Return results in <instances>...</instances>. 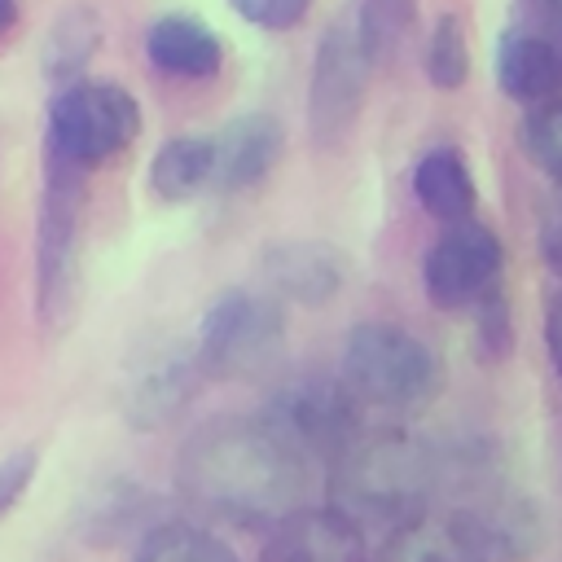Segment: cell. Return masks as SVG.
Here are the masks:
<instances>
[{"instance_id":"cell-15","label":"cell","mask_w":562,"mask_h":562,"mask_svg":"<svg viewBox=\"0 0 562 562\" xmlns=\"http://www.w3.org/2000/svg\"><path fill=\"white\" fill-rule=\"evenodd\" d=\"M496 83L514 101H544L562 92V53L544 31L509 26L496 40Z\"/></svg>"},{"instance_id":"cell-8","label":"cell","mask_w":562,"mask_h":562,"mask_svg":"<svg viewBox=\"0 0 562 562\" xmlns=\"http://www.w3.org/2000/svg\"><path fill=\"white\" fill-rule=\"evenodd\" d=\"M501 263H505V246H501V237L479 215L452 220L430 241V250L422 259L426 299L435 307H443V312H461L479 294L501 285Z\"/></svg>"},{"instance_id":"cell-2","label":"cell","mask_w":562,"mask_h":562,"mask_svg":"<svg viewBox=\"0 0 562 562\" xmlns=\"http://www.w3.org/2000/svg\"><path fill=\"white\" fill-rule=\"evenodd\" d=\"M439 492V452L404 430H360L329 461L334 509L360 531H395L426 514Z\"/></svg>"},{"instance_id":"cell-26","label":"cell","mask_w":562,"mask_h":562,"mask_svg":"<svg viewBox=\"0 0 562 562\" xmlns=\"http://www.w3.org/2000/svg\"><path fill=\"white\" fill-rule=\"evenodd\" d=\"M35 470H40V452L35 448H18V452L0 457V518L26 496Z\"/></svg>"},{"instance_id":"cell-14","label":"cell","mask_w":562,"mask_h":562,"mask_svg":"<svg viewBox=\"0 0 562 562\" xmlns=\"http://www.w3.org/2000/svg\"><path fill=\"white\" fill-rule=\"evenodd\" d=\"M145 57L167 79H215L224 66L220 35L193 13H162L145 26Z\"/></svg>"},{"instance_id":"cell-24","label":"cell","mask_w":562,"mask_h":562,"mask_svg":"<svg viewBox=\"0 0 562 562\" xmlns=\"http://www.w3.org/2000/svg\"><path fill=\"white\" fill-rule=\"evenodd\" d=\"M474 312V347L483 351V360H505L514 351V303L501 285H492L487 294H479L470 303Z\"/></svg>"},{"instance_id":"cell-25","label":"cell","mask_w":562,"mask_h":562,"mask_svg":"<svg viewBox=\"0 0 562 562\" xmlns=\"http://www.w3.org/2000/svg\"><path fill=\"white\" fill-rule=\"evenodd\" d=\"M228 4L259 31H294L312 9V0H228Z\"/></svg>"},{"instance_id":"cell-29","label":"cell","mask_w":562,"mask_h":562,"mask_svg":"<svg viewBox=\"0 0 562 562\" xmlns=\"http://www.w3.org/2000/svg\"><path fill=\"white\" fill-rule=\"evenodd\" d=\"M518 4H522V9L531 13V18H540V22H549V18L558 13V4H562V0H518Z\"/></svg>"},{"instance_id":"cell-4","label":"cell","mask_w":562,"mask_h":562,"mask_svg":"<svg viewBox=\"0 0 562 562\" xmlns=\"http://www.w3.org/2000/svg\"><path fill=\"white\" fill-rule=\"evenodd\" d=\"M285 351V312L268 290L233 285L215 294L193 334V360L202 378H259Z\"/></svg>"},{"instance_id":"cell-1","label":"cell","mask_w":562,"mask_h":562,"mask_svg":"<svg viewBox=\"0 0 562 562\" xmlns=\"http://www.w3.org/2000/svg\"><path fill=\"white\" fill-rule=\"evenodd\" d=\"M307 465L312 461L263 417H211L184 439L176 457V483L189 505L215 518L272 527L303 505Z\"/></svg>"},{"instance_id":"cell-28","label":"cell","mask_w":562,"mask_h":562,"mask_svg":"<svg viewBox=\"0 0 562 562\" xmlns=\"http://www.w3.org/2000/svg\"><path fill=\"white\" fill-rule=\"evenodd\" d=\"M544 342H549V360L562 378V299L549 307V321H544Z\"/></svg>"},{"instance_id":"cell-22","label":"cell","mask_w":562,"mask_h":562,"mask_svg":"<svg viewBox=\"0 0 562 562\" xmlns=\"http://www.w3.org/2000/svg\"><path fill=\"white\" fill-rule=\"evenodd\" d=\"M426 79L439 92H457L470 79V44H465V22L457 13H439L426 35Z\"/></svg>"},{"instance_id":"cell-23","label":"cell","mask_w":562,"mask_h":562,"mask_svg":"<svg viewBox=\"0 0 562 562\" xmlns=\"http://www.w3.org/2000/svg\"><path fill=\"white\" fill-rule=\"evenodd\" d=\"M518 145L549 180H562V92L527 105L518 123Z\"/></svg>"},{"instance_id":"cell-17","label":"cell","mask_w":562,"mask_h":562,"mask_svg":"<svg viewBox=\"0 0 562 562\" xmlns=\"http://www.w3.org/2000/svg\"><path fill=\"white\" fill-rule=\"evenodd\" d=\"M211 176H215V145H211V136H198V132L171 136L149 158V189L162 202L198 198L202 189H211Z\"/></svg>"},{"instance_id":"cell-20","label":"cell","mask_w":562,"mask_h":562,"mask_svg":"<svg viewBox=\"0 0 562 562\" xmlns=\"http://www.w3.org/2000/svg\"><path fill=\"white\" fill-rule=\"evenodd\" d=\"M413 26H417V0H360L351 18V31L373 70L400 57Z\"/></svg>"},{"instance_id":"cell-9","label":"cell","mask_w":562,"mask_h":562,"mask_svg":"<svg viewBox=\"0 0 562 562\" xmlns=\"http://www.w3.org/2000/svg\"><path fill=\"white\" fill-rule=\"evenodd\" d=\"M369 75H373V66H369L351 22L325 26L316 57H312V83H307V127H312L316 145H334L351 132V123L364 105Z\"/></svg>"},{"instance_id":"cell-13","label":"cell","mask_w":562,"mask_h":562,"mask_svg":"<svg viewBox=\"0 0 562 562\" xmlns=\"http://www.w3.org/2000/svg\"><path fill=\"white\" fill-rule=\"evenodd\" d=\"M198 382H202V369H198L193 351L189 356L167 351L132 373V382L123 391V413L136 430H158L189 408V400L198 395Z\"/></svg>"},{"instance_id":"cell-19","label":"cell","mask_w":562,"mask_h":562,"mask_svg":"<svg viewBox=\"0 0 562 562\" xmlns=\"http://www.w3.org/2000/svg\"><path fill=\"white\" fill-rule=\"evenodd\" d=\"M378 562H483L465 531L452 518H413L395 531H386Z\"/></svg>"},{"instance_id":"cell-27","label":"cell","mask_w":562,"mask_h":562,"mask_svg":"<svg viewBox=\"0 0 562 562\" xmlns=\"http://www.w3.org/2000/svg\"><path fill=\"white\" fill-rule=\"evenodd\" d=\"M536 241H540V259L562 272V180H553L544 206H540V228H536Z\"/></svg>"},{"instance_id":"cell-31","label":"cell","mask_w":562,"mask_h":562,"mask_svg":"<svg viewBox=\"0 0 562 562\" xmlns=\"http://www.w3.org/2000/svg\"><path fill=\"white\" fill-rule=\"evenodd\" d=\"M549 26H553V35H549V40H553V44H558V53H562V4H558V13L549 18Z\"/></svg>"},{"instance_id":"cell-6","label":"cell","mask_w":562,"mask_h":562,"mask_svg":"<svg viewBox=\"0 0 562 562\" xmlns=\"http://www.w3.org/2000/svg\"><path fill=\"white\" fill-rule=\"evenodd\" d=\"M83 176L57 158H44V198L35 224V307L44 325H66L79 294V215Z\"/></svg>"},{"instance_id":"cell-5","label":"cell","mask_w":562,"mask_h":562,"mask_svg":"<svg viewBox=\"0 0 562 562\" xmlns=\"http://www.w3.org/2000/svg\"><path fill=\"white\" fill-rule=\"evenodd\" d=\"M140 136V105L123 83L75 79L48 105V158L92 171Z\"/></svg>"},{"instance_id":"cell-21","label":"cell","mask_w":562,"mask_h":562,"mask_svg":"<svg viewBox=\"0 0 562 562\" xmlns=\"http://www.w3.org/2000/svg\"><path fill=\"white\" fill-rule=\"evenodd\" d=\"M132 562H237L224 536L198 522H158L140 536Z\"/></svg>"},{"instance_id":"cell-3","label":"cell","mask_w":562,"mask_h":562,"mask_svg":"<svg viewBox=\"0 0 562 562\" xmlns=\"http://www.w3.org/2000/svg\"><path fill=\"white\" fill-rule=\"evenodd\" d=\"M342 382L360 404L413 413L439 395L443 364L413 329L391 321H364L342 342Z\"/></svg>"},{"instance_id":"cell-16","label":"cell","mask_w":562,"mask_h":562,"mask_svg":"<svg viewBox=\"0 0 562 562\" xmlns=\"http://www.w3.org/2000/svg\"><path fill=\"white\" fill-rule=\"evenodd\" d=\"M413 193H417V202H422L435 220H443V224L465 220V215H474V206H479L474 171H470V162H465V154H461L457 145H430V149L413 162Z\"/></svg>"},{"instance_id":"cell-7","label":"cell","mask_w":562,"mask_h":562,"mask_svg":"<svg viewBox=\"0 0 562 562\" xmlns=\"http://www.w3.org/2000/svg\"><path fill=\"white\" fill-rule=\"evenodd\" d=\"M307 461H334L360 435V400L342 378L303 373L277 386L259 413Z\"/></svg>"},{"instance_id":"cell-10","label":"cell","mask_w":562,"mask_h":562,"mask_svg":"<svg viewBox=\"0 0 562 562\" xmlns=\"http://www.w3.org/2000/svg\"><path fill=\"white\" fill-rule=\"evenodd\" d=\"M263 562H369L364 531L334 505H299L272 522Z\"/></svg>"},{"instance_id":"cell-12","label":"cell","mask_w":562,"mask_h":562,"mask_svg":"<svg viewBox=\"0 0 562 562\" xmlns=\"http://www.w3.org/2000/svg\"><path fill=\"white\" fill-rule=\"evenodd\" d=\"M259 277L272 294L303 307H321L342 290L347 259L325 241H272L259 255Z\"/></svg>"},{"instance_id":"cell-30","label":"cell","mask_w":562,"mask_h":562,"mask_svg":"<svg viewBox=\"0 0 562 562\" xmlns=\"http://www.w3.org/2000/svg\"><path fill=\"white\" fill-rule=\"evenodd\" d=\"M18 22V0H0V35Z\"/></svg>"},{"instance_id":"cell-11","label":"cell","mask_w":562,"mask_h":562,"mask_svg":"<svg viewBox=\"0 0 562 562\" xmlns=\"http://www.w3.org/2000/svg\"><path fill=\"white\" fill-rule=\"evenodd\" d=\"M215 176H211V189L220 193H241V189H255L285 154V127L277 114H237L233 123H224L215 136Z\"/></svg>"},{"instance_id":"cell-18","label":"cell","mask_w":562,"mask_h":562,"mask_svg":"<svg viewBox=\"0 0 562 562\" xmlns=\"http://www.w3.org/2000/svg\"><path fill=\"white\" fill-rule=\"evenodd\" d=\"M101 35H105V26H101V13L92 4L61 9L44 35V75L57 83H75L88 70V61L97 57Z\"/></svg>"}]
</instances>
